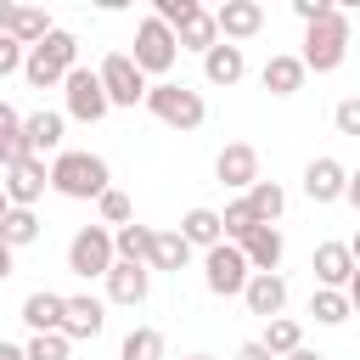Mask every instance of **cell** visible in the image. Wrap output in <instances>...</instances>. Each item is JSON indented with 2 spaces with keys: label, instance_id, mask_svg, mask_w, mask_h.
Segmentation results:
<instances>
[{
  "label": "cell",
  "instance_id": "cell-1",
  "mask_svg": "<svg viewBox=\"0 0 360 360\" xmlns=\"http://www.w3.org/2000/svg\"><path fill=\"white\" fill-rule=\"evenodd\" d=\"M79 68V39L68 34V28H51L34 51H28V62H22V73H28V84L34 90H51V84H68V73Z\"/></svg>",
  "mask_w": 360,
  "mask_h": 360
},
{
  "label": "cell",
  "instance_id": "cell-2",
  "mask_svg": "<svg viewBox=\"0 0 360 360\" xmlns=\"http://www.w3.org/2000/svg\"><path fill=\"white\" fill-rule=\"evenodd\" d=\"M51 186H56L62 197H73V202H90V197L107 191V163H101L96 152H56Z\"/></svg>",
  "mask_w": 360,
  "mask_h": 360
},
{
  "label": "cell",
  "instance_id": "cell-3",
  "mask_svg": "<svg viewBox=\"0 0 360 360\" xmlns=\"http://www.w3.org/2000/svg\"><path fill=\"white\" fill-rule=\"evenodd\" d=\"M343 56H349V17H343V6H338V11H326L321 22L304 28V68L332 73V68H343Z\"/></svg>",
  "mask_w": 360,
  "mask_h": 360
},
{
  "label": "cell",
  "instance_id": "cell-4",
  "mask_svg": "<svg viewBox=\"0 0 360 360\" xmlns=\"http://www.w3.org/2000/svg\"><path fill=\"white\" fill-rule=\"evenodd\" d=\"M146 107H152V118L169 124V129H197V124L208 118L202 96H197L191 84H174V79H158V84L146 90Z\"/></svg>",
  "mask_w": 360,
  "mask_h": 360
},
{
  "label": "cell",
  "instance_id": "cell-5",
  "mask_svg": "<svg viewBox=\"0 0 360 360\" xmlns=\"http://www.w3.org/2000/svg\"><path fill=\"white\" fill-rule=\"evenodd\" d=\"M202 281H208L214 298H236V292H248L253 264H248V253H242L236 242H219V248L202 253Z\"/></svg>",
  "mask_w": 360,
  "mask_h": 360
},
{
  "label": "cell",
  "instance_id": "cell-6",
  "mask_svg": "<svg viewBox=\"0 0 360 360\" xmlns=\"http://www.w3.org/2000/svg\"><path fill=\"white\" fill-rule=\"evenodd\" d=\"M112 264H118V248H112V231H107V225H84V231L68 242V270H73V276L90 281V276H107Z\"/></svg>",
  "mask_w": 360,
  "mask_h": 360
},
{
  "label": "cell",
  "instance_id": "cell-7",
  "mask_svg": "<svg viewBox=\"0 0 360 360\" xmlns=\"http://www.w3.org/2000/svg\"><path fill=\"white\" fill-rule=\"evenodd\" d=\"M174 56H180L174 28L158 22V17H141V28H135V68H141V73H169Z\"/></svg>",
  "mask_w": 360,
  "mask_h": 360
},
{
  "label": "cell",
  "instance_id": "cell-8",
  "mask_svg": "<svg viewBox=\"0 0 360 360\" xmlns=\"http://www.w3.org/2000/svg\"><path fill=\"white\" fill-rule=\"evenodd\" d=\"M101 90H107V101L112 107H135V101H146V73L135 68V56H124V51H112V56H101Z\"/></svg>",
  "mask_w": 360,
  "mask_h": 360
},
{
  "label": "cell",
  "instance_id": "cell-9",
  "mask_svg": "<svg viewBox=\"0 0 360 360\" xmlns=\"http://www.w3.org/2000/svg\"><path fill=\"white\" fill-rule=\"evenodd\" d=\"M62 90H68V112H73V118H84V124L107 118V107H112V101H107V90H101V73H90V68H73Z\"/></svg>",
  "mask_w": 360,
  "mask_h": 360
},
{
  "label": "cell",
  "instance_id": "cell-10",
  "mask_svg": "<svg viewBox=\"0 0 360 360\" xmlns=\"http://www.w3.org/2000/svg\"><path fill=\"white\" fill-rule=\"evenodd\" d=\"M214 174H219V186L253 191V186H259V152H253L248 141H231V146L214 158Z\"/></svg>",
  "mask_w": 360,
  "mask_h": 360
},
{
  "label": "cell",
  "instance_id": "cell-11",
  "mask_svg": "<svg viewBox=\"0 0 360 360\" xmlns=\"http://www.w3.org/2000/svg\"><path fill=\"white\" fill-rule=\"evenodd\" d=\"M309 270H315L321 287L343 292V287L354 281V253H349V242H321V248L309 253Z\"/></svg>",
  "mask_w": 360,
  "mask_h": 360
},
{
  "label": "cell",
  "instance_id": "cell-12",
  "mask_svg": "<svg viewBox=\"0 0 360 360\" xmlns=\"http://www.w3.org/2000/svg\"><path fill=\"white\" fill-rule=\"evenodd\" d=\"M45 186H51V169H45V158H28V163L6 169V197H11V208H34V202L45 197Z\"/></svg>",
  "mask_w": 360,
  "mask_h": 360
},
{
  "label": "cell",
  "instance_id": "cell-13",
  "mask_svg": "<svg viewBox=\"0 0 360 360\" xmlns=\"http://www.w3.org/2000/svg\"><path fill=\"white\" fill-rule=\"evenodd\" d=\"M214 22H219V34L236 45V39H253V34L264 28V6H259V0H225V6H214Z\"/></svg>",
  "mask_w": 360,
  "mask_h": 360
},
{
  "label": "cell",
  "instance_id": "cell-14",
  "mask_svg": "<svg viewBox=\"0 0 360 360\" xmlns=\"http://www.w3.org/2000/svg\"><path fill=\"white\" fill-rule=\"evenodd\" d=\"M304 191H309V202H338V197L349 191V169H343L338 158H315V163L304 169Z\"/></svg>",
  "mask_w": 360,
  "mask_h": 360
},
{
  "label": "cell",
  "instance_id": "cell-15",
  "mask_svg": "<svg viewBox=\"0 0 360 360\" xmlns=\"http://www.w3.org/2000/svg\"><path fill=\"white\" fill-rule=\"evenodd\" d=\"M146 287H152V270L146 264H112L107 270V298L112 304H146Z\"/></svg>",
  "mask_w": 360,
  "mask_h": 360
},
{
  "label": "cell",
  "instance_id": "cell-16",
  "mask_svg": "<svg viewBox=\"0 0 360 360\" xmlns=\"http://www.w3.org/2000/svg\"><path fill=\"white\" fill-rule=\"evenodd\" d=\"M242 298H248V309H253V315H264V321H276V315L287 309V281H281L276 270H270V276H253Z\"/></svg>",
  "mask_w": 360,
  "mask_h": 360
},
{
  "label": "cell",
  "instance_id": "cell-17",
  "mask_svg": "<svg viewBox=\"0 0 360 360\" xmlns=\"http://www.w3.org/2000/svg\"><path fill=\"white\" fill-rule=\"evenodd\" d=\"M174 39H180V51H202V56H208V51L219 45V22H214V11H208V6H197V11L174 28Z\"/></svg>",
  "mask_w": 360,
  "mask_h": 360
},
{
  "label": "cell",
  "instance_id": "cell-18",
  "mask_svg": "<svg viewBox=\"0 0 360 360\" xmlns=\"http://www.w3.org/2000/svg\"><path fill=\"white\" fill-rule=\"evenodd\" d=\"M202 73H208V84H236V79L248 73V56H242V45L219 39V45L202 56Z\"/></svg>",
  "mask_w": 360,
  "mask_h": 360
},
{
  "label": "cell",
  "instance_id": "cell-19",
  "mask_svg": "<svg viewBox=\"0 0 360 360\" xmlns=\"http://www.w3.org/2000/svg\"><path fill=\"white\" fill-rule=\"evenodd\" d=\"M62 309H68V298H62V292H45V287L22 298V321H28L34 332H62Z\"/></svg>",
  "mask_w": 360,
  "mask_h": 360
},
{
  "label": "cell",
  "instance_id": "cell-20",
  "mask_svg": "<svg viewBox=\"0 0 360 360\" xmlns=\"http://www.w3.org/2000/svg\"><path fill=\"white\" fill-rule=\"evenodd\" d=\"M101 326H107L101 298H68V309H62V338H96Z\"/></svg>",
  "mask_w": 360,
  "mask_h": 360
},
{
  "label": "cell",
  "instance_id": "cell-21",
  "mask_svg": "<svg viewBox=\"0 0 360 360\" xmlns=\"http://www.w3.org/2000/svg\"><path fill=\"white\" fill-rule=\"evenodd\" d=\"M304 73H309L304 56H270L264 62V90L270 96H298L304 90Z\"/></svg>",
  "mask_w": 360,
  "mask_h": 360
},
{
  "label": "cell",
  "instance_id": "cell-22",
  "mask_svg": "<svg viewBox=\"0 0 360 360\" xmlns=\"http://www.w3.org/2000/svg\"><path fill=\"white\" fill-rule=\"evenodd\" d=\"M242 253H248L253 276H270V270L281 264V231H276V225H259V231L242 242Z\"/></svg>",
  "mask_w": 360,
  "mask_h": 360
},
{
  "label": "cell",
  "instance_id": "cell-23",
  "mask_svg": "<svg viewBox=\"0 0 360 360\" xmlns=\"http://www.w3.org/2000/svg\"><path fill=\"white\" fill-rule=\"evenodd\" d=\"M22 135H28V152H34V158L56 152V146H62V112H28V118H22Z\"/></svg>",
  "mask_w": 360,
  "mask_h": 360
},
{
  "label": "cell",
  "instance_id": "cell-24",
  "mask_svg": "<svg viewBox=\"0 0 360 360\" xmlns=\"http://www.w3.org/2000/svg\"><path fill=\"white\" fill-rule=\"evenodd\" d=\"M186 259H191V242L180 231H158L152 253H146V270H186Z\"/></svg>",
  "mask_w": 360,
  "mask_h": 360
},
{
  "label": "cell",
  "instance_id": "cell-25",
  "mask_svg": "<svg viewBox=\"0 0 360 360\" xmlns=\"http://www.w3.org/2000/svg\"><path fill=\"white\" fill-rule=\"evenodd\" d=\"M180 236H186L191 248H219V242H225V225H219L214 208H191V214L180 219Z\"/></svg>",
  "mask_w": 360,
  "mask_h": 360
},
{
  "label": "cell",
  "instance_id": "cell-26",
  "mask_svg": "<svg viewBox=\"0 0 360 360\" xmlns=\"http://www.w3.org/2000/svg\"><path fill=\"white\" fill-rule=\"evenodd\" d=\"M6 34H11L17 45H28V51H34V45L51 34V17H45L39 6H11V28H6Z\"/></svg>",
  "mask_w": 360,
  "mask_h": 360
},
{
  "label": "cell",
  "instance_id": "cell-27",
  "mask_svg": "<svg viewBox=\"0 0 360 360\" xmlns=\"http://www.w3.org/2000/svg\"><path fill=\"white\" fill-rule=\"evenodd\" d=\"M152 225H124V231H112V248H118V259L124 264H146V253H152Z\"/></svg>",
  "mask_w": 360,
  "mask_h": 360
},
{
  "label": "cell",
  "instance_id": "cell-28",
  "mask_svg": "<svg viewBox=\"0 0 360 360\" xmlns=\"http://www.w3.org/2000/svg\"><path fill=\"white\" fill-rule=\"evenodd\" d=\"M248 208L259 214V225H276V219H281V208H287V191H281L276 180H259V186L248 191Z\"/></svg>",
  "mask_w": 360,
  "mask_h": 360
},
{
  "label": "cell",
  "instance_id": "cell-29",
  "mask_svg": "<svg viewBox=\"0 0 360 360\" xmlns=\"http://www.w3.org/2000/svg\"><path fill=\"white\" fill-rule=\"evenodd\" d=\"M309 315H315L321 326H343V321L354 315V304H349V292H332V287H321V292L309 298Z\"/></svg>",
  "mask_w": 360,
  "mask_h": 360
},
{
  "label": "cell",
  "instance_id": "cell-30",
  "mask_svg": "<svg viewBox=\"0 0 360 360\" xmlns=\"http://www.w3.org/2000/svg\"><path fill=\"white\" fill-rule=\"evenodd\" d=\"M259 343H264L270 354H281V360H287L292 349H304V326H298V321H287V315H276V321L264 326V338H259Z\"/></svg>",
  "mask_w": 360,
  "mask_h": 360
},
{
  "label": "cell",
  "instance_id": "cell-31",
  "mask_svg": "<svg viewBox=\"0 0 360 360\" xmlns=\"http://www.w3.org/2000/svg\"><path fill=\"white\" fill-rule=\"evenodd\" d=\"M0 236H6V248H28V242L39 236V214H34V208H11V214L0 219Z\"/></svg>",
  "mask_w": 360,
  "mask_h": 360
},
{
  "label": "cell",
  "instance_id": "cell-32",
  "mask_svg": "<svg viewBox=\"0 0 360 360\" xmlns=\"http://www.w3.org/2000/svg\"><path fill=\"white\" fill-rule=\"evenodd\" d=\"M219 225H225V242H236V248H242V242L259 231V214H253V208H248V197H242V202H231V208L219 214Z\"/></svg>",
  "mask_w": 360,
  "mask_h": 360
},
{
  "label": "cell",
  "instance_id": "cell-33",
  "mask_svg": "<svg viewBox=\"0 0 360 360\" xmlns=\"http://www.w3.org/2000/svg\"><path fill=\"white\" fill-rule=\"evenodd\" d=\"M124 360H163V332L158 326H135L124 338Z\"/></svg>",
  "mask_w": 360,
  "mask_h": 360
},
{
  "label": "cell",
  "instance_id": "cell-34",
  "mask_svg": "<svg viewBox=\"0 0 360 360\" xmlns=\"http://www.w3.org/2000/svg\"><path fill=\"white\" fill-rule=\"evenodd\" d=\"M96 208H101V219H107V225H118V231H124V225H135V208H129V197H124V191H112V186L96 197Z\"/></svg>",
  "mask_w": 360,
  "mask_h": 360
},
{
  "label": "cell",
  "instance_id": "cell-35",
  "mask_svg": "<svg viewBox=\"0 0 360 360\" xmlns=\"http://www.w3.org/2000/svg\"><path fill=\"white\" fill-rule=\"evenodd\" d=\"M68 343L73 338H62V332H34L28 338V360H68Z\"/></svg>",
  "mask_w": 360,
  "mask_h": 360
},
{
  "label": "cell",
  "instance_id": "cell-36",
  "mask_svg": "<svg viewBox=\"0 0 360 360\" xmlns=\"http://www.w3.org/2000/svg\"><path fill=\"white\" fill-rule=\"evenodd\" d=\"M34 152H28V135L17 129V135H0V169H17V163H28Z\"/></svg>",
  "mask_w": 360,
  "mask_h": 360
},
{
  "label": "cell",
  "instance_id": "cell-37",
  "mask_svg": "<svg viewBox=\"0 0 360 360\" xmlns=\"http://www.w3.org/2000/svg\"><path fill=\"white\" fill-rule=\"evenodd\" d=\"M332 124H338V135H360V96H343L332 107Z\"/></svg>",
  "mask_w": 360,
  "mask_h": 360
},
{
  "label": "cell",
  "instance_id": "cell-38",
  "mask_svg": "<svg viewBox=\"0 0 360 360\" xmlns=\"http://www.w3.org/2000/svg\"><path fill=\"white\" fill-rule=\"evenodd\" d=\"M191 11H197V0H158V11H152V17H158V22H169V28H180Z\"/></svg>",
  "mask_w": 360,
  "mask_h": 360
},
{
  "label": "cell",
  "instance_id": "cell-39",
  "mask_svg": "<svg viewBox=\"0 0 360 360\" xmlns=\"http://www.w3.org/2000/svg\"><path fill=\"white\" fill-rule=\"evenodd\" d=\"M22 62H28V45H17L11 34H0V79H6V73H17Z\"/></svg>",
  "mask_w": 360,
  "mask_h": 360
},
{
  "label": "cell",
  "instance_id": "cell-40",
  "mask_svg": "<svg viewBox=\"0 0 360 360\" xmlns=\"http://www.w3.org/2000/svg\"><path fill=\"white\" fill-rule=\"evenodd\" d=\"M292 11H298V17H304V28H309V22H321L326 11H338V6H332V0H292Z\"/></svg>",
  "mask_w": 360,
  "mask_h": 360
},
{
  "label": "cell",
  "instance_id": "cell-41",
  "mask_svg": "<svg viewBox=\"0 0 360 360\" xmlns=\"http://www.w3.org/2000/svg\"><path fill=\"white\" fill-rule=\"evenodd\" d=\"M17 129H22V118H17V112L0 101V135H17Z\"/></svg>",
  "mask_w": 360,
  "mask_h": 360
},
{
  "label": "cell",
  "instance_id": "cell-42",
  "mask_svg": "<svg viewBox=\"0 0 360 360\" xmlns=\"http://www.w3.org/2000/svg\"><path fill=\"white\" fill-rule=\"evenodd\" d=\"M236 360H276V354H270L264 343H242V349H236Z\"/></svg>",
  "mask_w": 360,
  "mask_h": 360
},
{
  "label": "cell",
  "instance_id": "cell-43",
  "mask_svg": "<svg viewBox=\"0 0 360 360\" xmlns=\"http://www.w3.org/2000/svg\"><path fill=\"white\" fill-rule=\"evenodd\" d=\"M343 197H349V202H354V208H360V169H354V174H349V191H343Z\"/></svg>",
  "mask_w": 360,
  "mask_h": 360
},
{
  "label": "cell",
  "instance_id": "cell-44",
  "mask_svg": "<svg viewBox=\"0 0 360 360\" xmlns=\"http://www.w3.org/2000/svg\"><path fill=\"white\" fill-rule=\"evenodd\" d=\"M349 304H354V315H360V264H354V281H349Z\"/></svg>",
  "mask_w": 360,
  "mask_h": 360
},
{
  "label": "cell",
  "instance_id": "cell-45",
  "mask_svg": "<svg viewBox=\"0 0 360 360\" xmlns=\"http://www.w3.org/2000/svg\"><path fill=\"white\" fill-rule=\"evenodd\" d=\"M11 276V248H6V236H0V281Z\"/></svg>",
  "mask_w": 360,
  "mask_h": 360
},
{
  "label": "cell",
  "instance_id": "cell-46",
  "mask_svg": "<svg viewBox=\"0 0 360 360\" xmlns=\"http://www.w3.org/2000/svg\"><path fill=\"white\" fill-rule=\"evenodd\" d=\"M0 360H28V349H17V343H0Z\"/></svg>",
  "mask_w": 360,
  "mask_h": 360
},
{
  "label": "cell",
  "instance_id": "cell-47",
  "mask_svg": "<svg viewBox=\"0 0 360 360\" xmlns=\"http://www.w3.org/2000/svg\"><path fill=\"white\" fill-rule=\"evenodd\" d=\"M287 360H326V354H315V349H292Z\"/></svg>",
  "mask_w": 360,
  "mask_h": 360
},
{
  "label": "cell",
  "instance_id": "cell-48",
  "mask_svg": "<svg viewBox=\"0 0 360 360\" xmlns=\"http://www.w3.org/2000/svg\"><path fill=\"white\" fill-rule=\"evenodd\" d=\"M6 28H11V6L0 0V34H6Z\"/></svg>",
  "mask_w": 360,
  "mask_h": 360
},
{
  "label": "cell",
  "instance_id": "cell-49",
  "mask_svg": "<svg viewBox=\"0 0 360 360\" xmlns=\"http://www.w3.org/2000/svg\"><path fill=\"white\" fill-rule=\"evenodd\" d=\"M6 214H11V197H6V186H0V219H6Z\"/></svg>",
  "mask_w": 360,
  "mask_h": 360
},
{
  "label": "cell",
  "instance_id": "cell-50",
  "mask_svg": "<svg viewBox=\"0 0 360 360\" xmlns=\"http://www.w3.org/2000/svg\"><path fill=\"white\" fill-rule=\"evenodd\" d=\"M349 253H354V264H360V236H354V242H349Z\"/></svg>",
  "mask_w": 360,
  "mask_h": 360
},
{
  "label": "cell",
  "instance_id": "cell-51",
  "mask_svg": "<svg viewBox=\"0 0 360 360\" xmlns=\"http://www.w3.org/2000/svg\"><path fill=\"white\" fill-rule=\"evenodd\" d=\"M186 360H214V354H186Z\"/></svg>",
  "mask_w": 360,
  "mask_h": 360
}]
</instances>
